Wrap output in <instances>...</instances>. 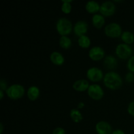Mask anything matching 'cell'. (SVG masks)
<instances>
[{
	"mask_svg": "<svg viewBox=\"0 0 134 134\" xmlns=\"http://www.w3.org/2000/svg\"><path fill=\"white\" fill-rule=\"evenodd\" d=\"M86 77L92 82H97L103 79L104 74L103 71L99 68L92 67L86 71Z\"/></svg>",
	"mask_w": 134,
	"mask_h": 134,
	"instance_id": "7",
	"label": "cell"
},
{
	"mask_svg": "<svg viewBox=\"0 0 134 134\" xmlns=\"http://www.w3.org/2000/svg\"><path fill=\"white\" fill-rule=\"evenodd\" d=\"M122 30L120 25L116 22H111L105 26L104 33L111 38H118L121 36Z\"/></svg>",
	"mask_w": 134,
	"mask_h": 134,
	"instance_id": "5",
	"label": "cell"
},
{
	"mask_svg": "<svg viewBox=\"0 0 134 134\" xmlns=\"http://www.w3.org/2000/svg\"><path fill=\"white\" fill-rule=\"evenodd\" d=\"M111 134H126L125 132L122 130L120 129H116L115 130L113 131L112 133Z\"/></svg>",
	"mask_w": 134,
	"mask_h": 134,
	"instance_id": "28",
	"label": "cell"
},
{
	"mask_svg": "<svg viewBox=\"0 0 134 134\" xmlns=\"http://www.w3.org/2000/svg\"><path fill=\"white\" fill-rule=\"evenodd\" d=\"M85 103L82 102H79L78 104H77V108H78V109H81L83 108L84 107H85Z\"/></svg>",
	"mask_w": 134,
	"mask_h": 134,
	"instance_id": "29",
	"label": "cell"
},
{
	"mask_svg": "<svg viewBox=\"0 0 134 134\" xmlns=\"http://www.w3.org/2000/svg\"><path fill=\"white\" fill-rule=\"evenodd\" d=\"M40 95V90L37 86H31L27 90V96L30 101H35Z\"/></svg>",
	"mask_w": 134,
	"mask_h": 134,
	"instance_id": "17",
	"label": "cell"
},
{
	"mask_svg": "<svg viewBox=\"0 0 134 134\" xmlns=\"http://www.w3.org/2000/svg\"><path fill=\"white\" fill-rule=\"evenodd\" d=\"M103 81L105 87L112 90H118L122 86L123 84L121 76L117 72L113 71L105 73Z\"/></svg>",
	"mask_w": 134,
	"mask_h": 134,
	"instance_id": "1",
	"label": "cell"
},
{
	"mask_svg": "<svg viewBox=\"0 0 134 134\" xmlns=\"http://www.w3.org/2000/svg\"><path fill=\"white\" fill-rule=\"evenodd\" d=\"M59 44L64 49H69L72 45V41L69 37L61 36L59 39Z\"/></svg>",
	"mask_w": 134,
	"mask_h": 134,
	"instance_id": "21",
	"label": "cell"
},
{
	"mask_svg": "<svg viewBox=\"0 0 134 134\" xmlns=\"http://www.w3.org/2000/svg\"><path fill=\"white\" fill-rule=\"evenodd\" d=\"M3 132V125L2 123H0V134H2Z\"/></svg>",
	"mask_w": 134,
	"mask_h": 134,
	"instance_id": "31",
	"label": "cell"
},
{
	"mask_svg": "<svg viewBox=\"0 0 134 134\" xmlns=\"http://www.w3.org/2000/svg\"><path fill=\"white\" fill-rule=\"evenodd\" d=\"M9 86H7V82L4 79H1L0 80V89L3 91H6L7 89L8 88Z\"/></svg>",
	"mask_w": 134,
	"mask_h": 134,
	"instance_id": "26",
	"label": "cell"
},
{
	"mask_svg": "<svg viewBox=\"0 0 134 134\" xmlns=\"http://www.w3.org/2000/svg\"><path fill=\"white\" fill-rule=\"evenodd\" d=\"M92 22L93 26L96 28H102L105 24V16H103L100 13H96L93 14L92 17Z\"/></svg>",
	"mask_w": 134,
	"mask_h": 134,
	"instance_id": "15",
	"label": "cell"
},
{
	"mask_svg": "<svg viewBox=\"0 0 134 134\" xmlns=\"http://www.w3.org/2000/svg\"><path fill=\"white\" fill-rule=\"evenodd\" d=\"M103 64L106 69L113 70V69H116L117 67L118 61L115 56H113V55H108L104 58Z\"/></svg>",
	"mask_w": 134,
	"mask_h": 134,
	"instance_id": "12",
	"label": "cell"
},
{
	"mask_svg": "<svg viewBox=\"0 0 134 134\" xmlns=\"http://www.w3.org/2000/svg\"><path fill=\"white\" fill-rule=\"evenodd\" d=\"M72 2L71 0H62V1L61 10L65 14H69L71 13L72 9V5L71 3Z\"/></svg>",
	"mask_w": 134,
	"mask_h": 134,
	"instance_id": "22",
	"label": "cell"
},
{
	"mask_svg": "<svg viewBox=\"0 0 134 134\" xmlns=\"http://www.w3.org/2000/svg\"><path fill=\"white\" fill-rule=\"evenodd\" d=\"M70 117L74 122L79 123L83 119V116L78 109H72L69 113Z\"/></svg>",
	"mask_w": 134,
	"mask_h": 134,
	"instance_id": "19",
	"label": "cell"
},
{
	"mask_svg": "<svg viewBox=\"0 0 134 134\" xmlns=\"http://www.w3.org/2000/svg\"><path fill=\"white\" fill-rule=\"evenodd\" d=\"M100 5H99L98 1L92 0V1H88L86 2L85 5V9L88 13L94 14L99 11Z\"/></svg>",
	"mask_w": 134,
	"mask_h": 134,
	"instance_id": "16",
	"label": "cell"
},
{
	"mask_svg": "<svg viewBox=\"0 0 134 134\" xmlns=\"http://www.w3.org/2000/svg\"><path fill=\"white\" fill-rule=\"evenodd\" d=\"M89 82L86 79H79L73 84V88L77 92L87 91L90 86Z\"/></svg>",
	"mask_w": 134,
	"mask_h": 134,
	"instance_id": "13",
	"label": "cell"
},
{
	"mask_svg": "<svg viewBox=\"0 0 134 134\" xmlns=\"http://www.w3.org/2000/svg\"><path fill=\"white\" fill-rule=\"evenodd\" d=\"M133 49L132 47L126 43H119L115 48L116 56L122 60H127L132 56Z\"/></svg>",
	"mask_w": 134,
	"mask_h": 134,
	"instance_id": "4",
	"label": "cell"
},
{
	"mask_svg": "<svg viewBox=\"0 0 134 134\" xmlns=\"http://www.w3.org/2000/svg\"><path fill=\"white\" fill-rule=\"evenodd\" d=\"M88 30V23L85 20H79L73 26V32L79 37L86 35Z\"/></svg>",
	"mask_w": 134,
	"mask_h": 134,
	"instance_id": "10",
	"label": "cell"
},
{
	"mask_svg": "<svg viewBox=\"0 0 134 134\" xmlns=\"http://www.w3.org/2000/svg\"><path fill=\"white\" fill-rule=\"evenodd\" d=\"M50 60L51 62L56 65H62L65 62V58L63 54L58 51H54L50 55Z\"/></svg>",
	"mask_w": 134,
	"mask_h": 134,
	"instance_id": "14",
	"label": "cell"
},
{
	"mask_svg": "<svg viewBox=\"0 0 134 134\" xmlns=\"http://www.w3.org/2000/svg\"><path fill=\"white\" fill-rule=\"evenodd\" d=\"M127 68L129 71L134 73V55L128 59L127 62Z\"/></svg>",
	"mask_w": 134,
	"mask_h": 134,
	"instance_id": "23",
	"label": "cell"
},
{
	"mask_svg": "<svg viewBox=\"0 0 134 134\" xmlns=\"http://www.w3.org/2000/svg\"><path fill=\"white\" fill-rule=\"evenodd\" d=\"M4 96V91L0 89V99H2Z\"/></svg>",
	"mask_w": 134,
	"mask_h": 134,
	"instance_id": "30",
	"label": "cell"
},
{
	"mask_svg": "<svg viewBox=\"0 0 134 134\" xmlns=\"http://www.w3.org/2000/svg\"><path fill=\"white\" fill-rule=\"evenodd\" d=\"M125 79H126V81L127 82H129V83H131V82H133L134 73L130 71L127 73L125 75Z\"/></svg>",
	"mask_w": 134,
	"mask_h": 134,
	"instance_id": "24",
	"label": "cell"
},
{
	"mask_svg": "<svg viewBox=\"0 0 134 134\" xmlns=\"http://www.w3.org/2000/svg\"><path fill=\"white\" fill-rule=\"evenodd\" d=\"M96 132L98 134H111L113 132L111 124L105 121H99L96 124Z\"/></svg>",
	"mask_w": 134,
	"mask_h": 134,
	"instance_id": "11",
	"label": "cell"
},
{
	"mask_svg": "<svg viewBox=\"0 0 134 134\" xmlns=\"http://www.w3.org/2000/svg\"><path fill=\"white\" fill-rule=\"evenodd\" d=\"M88 96L94 100L98 101L102 99L104 96V90L100 85L98 84H92L87 90Z\"/></svg>",
	"mask_w": 134,
	"mask_h": 134,
	"instance_id": "6",
	"label": "cell"
},
{
	"mask_svg": "<svg viewBox=\"0 0 134 134\" xmlns=\"http://www.w3.org/2000/svg\"><path fill=\"white\" fill-rule=\"evenodd\" d=\"M52 134H65V131L63 128L57 127L52 131Z\"/></svg>",
	"mask_w": 134,
	"mask_h": 134,
	"instance_id": "27",
	"label": "cell"
},
{
	"mask_svg": "<svg viewBox=\"0 0 134 134\" xmlns=\"http://www.w3.org/2000/svg\"><path fill=\"white\" fill-rule=\"evenodd\" d=\"M56 29L61 36H68L73 31V24L68 18L62 17L56 22Z\"/></svg>",
	"mask_w": 134,
	"mask_h": 134,
	"instance_id": "2",
	"label": "cell"
},
{
	"mask_svg": "<svg viewBox=\"0 0 134 134\" xmlns=\"http://www.w3.org/2000/svg\"><path fill=\"white\" fill-rule=\"evenodd\" d=\"M116 9V7L113 1H106L101 4L99 13L103 16H111L115 14Z\"/></svg>",
	"mask_w": 134,
	"mask_h": 134,
	"instance_id": "8",
	"label": "cell"
},
{
	"mask_svg": "<svg viewBox=\"0 0 134 134\" xmlns=\"http://www.w3.org/2000/svg\"><path fill=\"white\" fill-rule=\"evenodd\" d=\"M9 98L13 100L20 99L25 94V88L20 84H13L5 91Z\"/></svg>",
	"mask_w": 134,
	"mask_h": 134,
	"instance_id": "3",
	"label": "cell"
},
{
	"mask_svg": "<svg viewBox=\"0 0 134 134\" xmlns=\"http://www.w3.org/2000/svg\"><path fill=\"white\" fill-rule=\"evenodd\" d=\"M122 41L127 44L130 45L134 42V34L129 31H124L120 36Z\"/></svg>",
	"mask_w": 134,
	"mask_h": 134,
	"instance_id": "18",
	"label": "cell"
},
{
	"mask_svg": "<svg viewBox=\"0 0 134 134\" xmlns=\"http://www.w3.org/2000/svg\"><path fill=\"white\" fill-rule=\"evenodd\" d=\"M88 56L94 61H99L105 57V52L102 47L95 46L92 47L88 52Z\"/></svg>",
	"mask_w": 134,
	"mask_h": 134,
	"instance_id": "9",
	"label": "cell"
},
{
	"mask_svg": "<svg viewBox=\"0 0 134 134\" xmlns=\"http://www.w3.org/2000/svg\"><path fill=\"white\" fill-rule=\"evenodd\" d=\"M78 44L82 48H88L91 44V40L87 35H85L78 38Z\"/></svg>",
	"mask_w": 134,
	"mask_h": 134,
	"instance_id": "20",
	"label": "cell"
},
{
	"mask_svg": "<svg viewBox=\"0 0 134 134\" xmlns=\"http://www.w3.org/2000/svg\"><path fill=\"white\" fill-rule=\"evenodd\" d=\"M127 111L129 115L134 117V101H132L128 104Z\"/></svg>",
	"mask_w": 134,
	"mask_h": 134,
	"instance_id": "25",
	"label": "cell"
}]
</instances>
